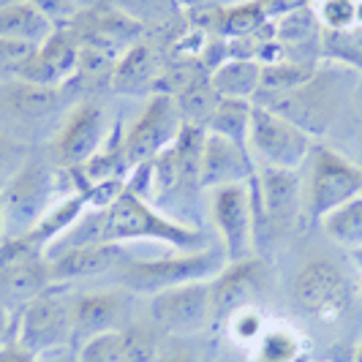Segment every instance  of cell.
<instances>
[{"mask_svg":"<svg viewBox=\"0 0 362 362\" xmlns=\"http://www.w3.org/2000/svg\"><path fill=\"white\" fill-rule=\"evenodd\" d=\"M88 207H90L88 194H85V191H76V194L66 197L63 202H54L52 207L44 213V218L38 221L36 226H33L28 235H22V237H28V240H30L36 248L47 251L54 240L66 237L74 226L82 221V216H85V210H88Z\"/></svg>","mask_w":362,"mask_h":362,"instance_id":"cell-21","label":"cell"},{"mask_svg":"<svg viewBox=\"0 0 362 362\" xmlns=\"http://www.w3.org/2000/svg\"><path fill=\"white\" fill-rule=\"evenodd\" d=\"M226 267L223 248H199V251H180L177 256L163 259H126L115 275L117 284L131 294H158L172 286L194 284V281H213Z\"/></svg>","mask_w":362,"mask_h":362,"instance_id":"cell-2","label":"cell"},{"mask_svg":"<svg viewBox=\"0 0 362 362\" xmlns=\"http://www.w3.org/2000/svg\"><path fill=\"white\" fill-rule=\"evenodd\" d=\"M182 131L180 109L175 104L172 95L166 93H153L150 101L145 104L142 115L134 120V126L123 139V150H126L128 166H139L153 158H158L163 150L177 142Z\"/></svg>","mask_w":362,"mask_h":362,"instance_id":"cell-11","label":"cell"},{"mask_svg":"<svg viewBox=\"0 0 362 362\" xmlns=\"http://www.w3.org/2000/svg\"><path fill=\"white\" fill-rule=\"evenodd\" d=\"M248 150L259 158V163L300 169L310 158L313 145H310V134L256 101L248 126Z\"/></svg>","mask_w":362,"mask_h":362,"instance_id":"cell-7","label":"cell"},{"mask_svg":"<svg viewBox=\"0 0 362 362\" xmlns=\"http://www.w3.org/2000/svg\"><path fill=\"white\" fill-rule=\"evenodd\" d=\"M316 66L313 63H297V60H278L262 66V82H259V98L267 95H284L289 90H297L313 79Z\"/></svg>","mask_w":362,"mask_h":362,"instance_id":"cell-28","label":"cell"},{"mask_svg":"<svg viewBox=\"0 0 362 362\" xmlns=\"http://www.w3.org/2000/svg\"><path fill=\"white\" fill-rule=\"evenodd\" d=\"M52 172L38 156L30 153L17 175L0 188V213L6 237L28 235L52 207Z\"/></svg>","mask_w":362,"mask_h":362,"instance_id":"cell-4","label":"cell"},{"mask_svg":"<svg viewBox=\"0 0 362 362\" xmlns=\"http://www.w3.org/2000/svg\"><path fill=\"white\" fill-rule=\"evenodd\" d=\"M14 338L30 349L38 360L60 354L66 346L74 344L71 300L63 294L60 284H52L19 310Z\"/></svg>","mask_w":362,"mask_h":362,"instance_id":"cell-3","label":"cell"},{"mask_svg":"<svg viewBox=\"0 0 362 362\" xmlns=\"http://www.w3.org/2000/svg\"><path fill=\"white\" fill-rule=\"evenodd\" d=\"M128 256L120 243H85V245H69L66 251L49 259V275L52 284H66L76 278H93L115 272Z\"/></svg>","mask_w":362,"mask_h":362,"instance_id":"cell-19","label":"cell"},{"mask_svg":"<svg viewBox=\"0 0 362 362\" xmlns=\"http://www.w3.org/2000/svg\"><path fill=\"white\" fill-rule=\"evenodd\" d=\"M153 362H199V354H197V349L188 344L185 338L169 335L166 341H161Z\"/></svg>","mask_w":362,"mask_h":362,"instance_id":"cell-36","label":"cell"},{"mask_svg":"<svg viewBox=\"0 0 362 362\" xmlns=\"http://www.w3.org/2000/svg\"><path fill=\"white\" fill-rule=\"evenodd\" d=\"M44 17H49L52 22L57 19H74L79 11V0H30Z\"/></svg>","mask_w":362,"mask_h":362,"instance_id":"cell-38","label":"cell"},{"mask_svg":"<svg viewBox=\"0 0 362 362\" xmlns=\"http://www.w3.org/2000/svg\"><path fill=\"white\" fill-rule=\"evenodd\" d=\"M95 243H128V240H158L180 251L207 248V240L197 226H185L180 221L161 216L145 197L123 188L120 197L104 210H93Z\"/></svg>","mask_w":362,"mask_h":362,"instance_id":"cell-1","label":"cell"},{"mask_svg":"<svg viewBox=\"0 0 362 362\" xmlns=\"http://www.w3.org/2000/svg\"><path fill=\"white\" fill-rule=\"evenodd\" d=\"M52 286L49 259L28 237H6L0 243V305L17 316L30 300Z\"/></svg>","mask_w":362,"mask_h":362,"instance_id":"cell-5","label":"cell"},{"mask_svg":"<svg viewBox=\"0 0 362 362\" xmlns=\"http://www.w3.org/2000/svg\"><path fill=\"white\" fill-rule=\"evenodd\" d=\"M226 325H232V335L243 344H256V338L262 335V313L256 308H245L235 313Z\"/></svg>","mask_w":362,"mask_h":362,"instance_id":"cell-37","label":"cell"},{"mask_svg":"<svg viewBox=\"0 0 362 362\" xmlns=\"http://www.w3.org/2000/svg\"><path fill=\"white\" fill-rule=\"evenodd\" d=\"M60 88H49V85H33L17 79L11 85L3 88V101L8 104V109H14L22 117H41L49 115L57 104H60Z\"/></svg>","mask_w":362,"mask_h":362,"instance_id":"cell-25","label":"cell"},{"mask_svg":"<svg viewBox=\"0 0 362 362\" xmlns=\"http://www.w3.org/2000/svg\"><path fill=\"white\" fill-rule=\"evenodd\" d=\"M251 109H254V101H240V98H221L204 131H210V134H218V136H223V139L235 142L237 147L248 150V126H251ZM248 153H251V150H248Z\"/></svg>","mask_w":362,"mask_h":362,"instance_id":"cell-26","label":"cell"},{"mask_svg":"<svg viewBox=\"0 0 362 362\" xmlns=\"http://www.w3.org/2000/svg\"><path fill=\"white\" fill-rule=\"evenodd\" d=\"M76 362H134L126 346V335L120 332H101L82 341L76 349Z\"/></svg>","mask_w":362,"mask_h":362,"instance_id":"cell-30","label":"cell"},{"mask_svg":"<svg viewBox=\"0 0 362 362\" xmlns=\"http://www.w3.org/2000/svg\"><path fill=\"white\" fill-rule=\"evenodd\" d=\"M0 237H6V229H3V213H0Z\"/></svg>","mask_w":362,"mask_h":362,"instance_id":"cell-45","label":"cell"},{"mask_svg":"<svg viewBox=\"0 0 362 362\" xmlns=\"http://www.w3.org/2000/svg\"><path fill=\"white\" fill-rule=\"evenodd\" d=\"M300 354V341L289 329H264L256 338V362H294Z\"/></svg>","mask_w":362,"mask_h":362,"instance_id":"cell-31","label":"cell"},{"mask_svg":"<svg viewBox=\"0 0 362 362\" xmlns=\"http://www.w3.org/2000/svg\"><path fill=\"white\" fill-rule=\"evenodd\" d=\"M221 95L216 93L210 76L204 71H199L177 95H175V104L180 109V117L185 126H199L207 128L213 112H216Z\"/></svg>","mask_w":362,"mask_h":362,"instance_id":"cell-24","label":"cell"},{"mask_svg":"<svg viewBox=\"0 0 362 362\" xmlns=\"http://www.w3.org/2000/svg\"><path fill=\"white\" fill-rule=\"evenodd\" d=\"M259 104L270 107L272 112L284 115L294 126H300L310 136L325 134L332 126L335 112H338V88L327 74H313L305 85L284 95H267L259 98Z\"/></svg>","mask_w":362,"mask_h":362,"instance_id":"cell-12","label":"cell"},{"mask_svg":"<svg viewBox=\"0 0 362 362\" xmlns=\"http://www.w3.org/2000/svg\"><path fill=\"white\" fill-rule=\"evenodd\" d=\"M357 362H362V349L357 351Z\"/></svg>","mask_w":362,"mask_h":362,"instance_id":"cell-46","label":"cell"},{"mask_svg":"<svg viewBox=\"0 0 362 362\" xmlns=\"http://www.w3.org/2000/svg\"><path fill=\"white\" fill-rule=\"evenodd\" d=\"M291 300L305 316L335 322L341 319L351 303V286L344 270L329 259H310L291 284Z\"/></svg>","mask_w":362,"mask_h":362,"instance_id":"cell-8","label":"cell"},{"mask_svg":"<svg viewBox=\"0 0 362 362\" xmlns=\"http://www.w3.org/2000/svg\"><path fill=\"white\" fill-rule=\"evenodd\" d=\"M28 156L30 153L25 150V145H19L8 134L0 131V188L17 175L19 166L28 161Z\"/></svg>","mask_w":362,"mask_h":362,"instance_id":"cell-35","label":"cell"},{"mask_svg":"<svg viewBox=\"0 0 362 362\" xmlns=\"http://www.w3.org/2000/svg\"><path fill=\"white\" fill-rule=\"evenodd\" d=\"M107 136V115L93 101H82L71 109L60 134L52 142V158L66 169L88 163L104 147Z\"/></svg>","mask_w":362,"mask_h":362,"instance_id":"cell-14","label":"cell"},{"mask_svg":"<svg viewBox=\"0 0 362 362\" xmlns=\"http://www.w3.org/2000/svg\"><path fill=\"white\" fill-rule=\"evenodd\" d=\"M128 294L123 286L109 291H88L71 300L74 344L79 346L101 332H120L128 322Z\"/></svg>","mask_w":362,"mask_h":362,"instance_id":"cell-17","label":"cell"},{"mask_svg":"<svg viewBox=\"0 0 362 362\" xmlns=\"http://www.w3.org/2000/svg\"><path fill=\"white\" fill-rule=\"evenodd\" d=\"M210 210L226 262L251 259L256 243V207L251 182H232L216 188Z\"/></svg>","mask_w":362,"mask_h":362,"instance_id":"cell-9","label":"cell"},{"mask_svg":"<svg viewBox=\"0 0 362 362\" xmlns=\"http://www.w3.org/2000/svg\"><path fill=\"white\" fill-rule=\"evenodd\" d=\"M60 354H63V351H60ZM60 354H57V360H54V362H76V357H74V360H69V357H66V360H63V357H60Z\"/></svg>","mask_w":362,"mask_h":362,"instance_id":"cell-44","label":"cell"},{"mask_svg":"<svg viewBox=\"0 0 362 362\" xmlns=\"http://www.w3.org/2000/svg\"><path fill=\"white\" fill-rule=\"evenodd\" d=\"M251 191H254L256 229L259 221L272 226L275 232L289 229L300 216V177L297 169H281L270 163H259L256 175L251 177Z\"/></svg>","mask_w":362,"mask_h":362,"instance_id":"cell-13","label":"cell"},{"mask_svg":"<svg viewBox=\"0 0 362 362\" xmlns=\"http://www.w3.org/2000/svg\"><path fill=\"white\" fill-rule=\"evenodd\" d=\"M14 3H19V0H0V8H6V6H14Z\"/></svg>","mask_w":362,"mask_h":362,"instance_id":"cell-43","label":"cell"},{"mask_svg":"<svg viewBox=\"0 0 362 362\" xmlns=\"http://www.w3.org/2000/svg\"><path fill=\"white\" fill-rule=\"evenodd\" d=\"M259 6H262V11H264V17L275 22V19L286 17V14H294V11H300V8H308L310 0H259Z\"/></svg>","mask_w":362,"mask_h":362,"instance_id":"cell-39","label":"cell"},{"mask_svg":"<svg viewBox=\"0 0 362 362\" xmlns=\"http://www.w3.org/2000/svg\"><path fill=\"white\" fill-rule=\"evenodd\" d=\"M79 49L82 44L76 41L71 30L54 28L49 38L41 47H36V52L25 57L19 66H14V74L17 79L33 82V85L60 88L74 79L76 66H79Z\"/></svg>","mask_w":362,"mask_h":362,"instance_id":"cell-15","label":"cell"},{"mask_svg":"<svg viewBox=\"0 0 362 362\" xmlns=\"http://www.w3.org/2000/svg\"><path fill=\"white\" fill-rule=\"evenodd\" d=\"M54 28L57 25L49 17H44L30 0H19L14 6L0 8V41L41 47Z\"/></svg>","mask_w":362,"mask_h":362,"instance_id":"cell-20","label":"cell"},{"mask_svg":"<svg viewBox=\"0 0 362 362\" xmlns=\"http://www.w3.org/2000/svg\"><path fill=\"white\" fill-rule=\"evenodd\" d=\"M256 175L254 156L235 142L210 134L204 136L199 163V188H221L232 182H248Z\"/></svg>","mask_w":362,"mask_h":362,"instance_id":"cell-18","label":"cell"},{"mask_svg":"<svg viewBox=\"0 0 362 362\" xmlns=\"http://www.w3.org/2000/svg\"><path fill=\"white\" fill-rule=\"evenodd\" d=\"M156 54L147 44H134L117 63L112 71V82L109 88L117 93H145L156 88Z\"/></svg>","mask_w":362,"mask_h":362,"instance_id":"cell-23","label":"cell"},{"mask_svg":"<svg viewBox=\"0 0 362 362\" xmlns=\"http://www.w3.org/2000/svg\"><path fill=\"white\" fill-rule=\"evenodd\" d=\"M210 82L221 98H240V101H251L259 93L262 82V63H256L251 57H229L223 60L218 69H213Z\"/></svg>","mask_w":362,"mask_h":362,"instance_id":"cell-22","label":"cell"},{"mask_svg":"<svg viewBox=\"0 0 362 362\" xmlns=\"http://www.w3.org/2000/svg\"><path fill=\"white\" fill-rule=\"evenodd\" d=\"M316 17L325 30H351L357 25V0H322Z\"/></svg>","mask_w":362,"mask_h":362,"instance_id":"cell-34","label":"cell"},{"mask_svg":"<svg viewBox=\"0 0 362 362\" xmlns=\"http://www.w3.org/2000/svg\"><path fill=\"white\" fill-rule=\"evenodd\" d=\"M325 232L346 248L362 251V194L322 221Z\"/></svg>","mask_w":362,"mask_h":362,"instance_id":"cell-29","label":"cell"},{"mask_svg":"<svg viewBox=\"0 0 362 362\" xmlns=\"http://www.w3.org/2000/svg\"><path fill=\"white\" fill-rule=\"evenodd\" d=\"M360 104H362V90H360Z\"/></svg>","mask_w":362,"mask_h":362,"instance_id":"cell-47","label":"cell"},{"mask_svg":"<svg viewBox=\"0 0 362 362\" xmlns=\"http://www.w3.org/2000/svg\"><path fill=\"white\" fill-rule=\"evenodd\" d=\"M264 25H270V19L264 17L259 0H248V3L229 6V8L218 11L216 33L223 38H232V41H245V38L259 36V30Z\"/></svg>","mask_w":362,"mask_h":362,"instance_id":"cell-27","label":"cell"},{"mask_svg":"<svg viewBox=\"0 0 362 362\" xmlns=\"http://www.w3.org/2000/svg\"><path fill=\"white\" fill-rule=\"evenodd\" d=\"M14 338V322H11V313L0 305V346L8 344Z\"/></svg>","mask_w":362,"mask_h":362,"instance_id":"cell-41","label":"cell"},{"mask_svg":"<svg viewBox=\"0 0 362 362\" xmlns=\"http://www.w3.org/2000/svg\"><path fill=\"white\" fill-rule=\"evenodd\" d=\"M351 36L357 38V44L362 47V25H354V28H351Z\"/></svg>","mask_w":362,"mask_h":362,"instance_id":"cell-42","label":"cell"},{"mask_svg":"<svg viewBox=\"0 0 362 362\" xmlns=\"http://www.w3.org/2000/svg\"><path fill=\"white\" fill-rule=\"evenodd\" d=\"M150 319L166 335L188 338L213 322L210 281H194L172 286L150 297Z\"/></svg>","mask_w":362,"mask_h":362,"instance_id":"cell-10","label":"cell"},{"mask_svg":"<svg viewBox=\"0 0 362 362\" xmlns=\"http://www.w3.org/2000/svg\"><path fill=\"white\" fill-rule=\"evenodd\" d=\"M362 194V169L346 161L329 147L310 150L308 191H305V213L310 223H322L329 213L344 207L346 202Z\"/></svg>","mask_w":362,"mask_h":362,"instance_id":"cell-6","label":"cell"},{"mask_svg":"<svg viewBox=\"0 0 362 362\" xmlns=\"http://www.w3.org/2000/svg\"><path fill=\"white\" fill-rule=\"evenodd\" d=\"M0 362H38V357L19 344L17 338H11L8 344L0 346Z\"/></svg>","mask_w":362,"mask_h":362,"instance_id":"cell-40","label":"cell"},{"mask_svg":"<svg viewBox=\"0 0 362 362\" xmlns=\"http://www.w3.org/2000/svg\"><path fill=\"white\" fill-rule=\"evenodd\" d=\"M316 33H319V17L310 11V6L272 22L275 41H308L316 38Z\"/></svg>","mask_w":362,"mask_h":362,"instance_id":"cell-32","label":"cell"},{"mask_svg":"<svg viewBox=\"0 0 362 362\" xmlns=\"http://www.w3.org/2000/svg\"><path fill=\"white\" fill-rule=\"evenodd\" d=\"M267 281V270L262 259H243V262H226V267L210 281L213 291V322L226 325L235 313L254 308L256 294Z\"/></svg>","mask_w":362,"mask_h":362,"instance_id":"cell-16","label":"cell"},{"mask_svg":"<svg viewBox=\"0 0 362 362\" xmlns=\"http://www.w3.org/2000/svg\"><path fill=\"white\" fill-rule=\"evenodd\" d=\"M126 17L134 22H150V19H169L177 14V0H112Z\"/></svg>","mask_w":362,"mask_h":362,"instance_id":"cell-33","label":"cell"}]
</instances>
